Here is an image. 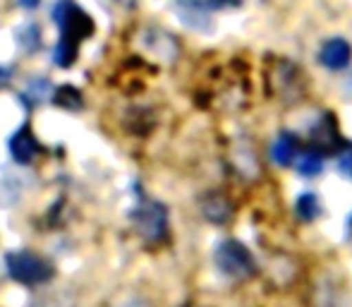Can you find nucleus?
<instances>
[{
    "label": "nucleus",
    "mask_w": 352,
    "mask_h": 307,
    "mask_svg": "<svg viewBox=\"0 0 352 307\" xmlns=\"http://www.w3.org/2000/svg\"><path fill=\"white\" fill-rule=\"evenodd\" d=\"M8 271L17 284L24 286H41L51 281L53 266L46 260L32 252H10L8 255Z\"/></svg>",
    "instance_id": "nucleus-2"
},
{
    "label": "nucleus",
    "mask_w": 352,
    "mask_h": 307,
    "mask_svg": "<svg viewBox=\"0 0 352 307\" xmlns=\"http://www.w3.org/2000/svg\"><path fill=\"white\" fill-rule=\"evenodd\" d=\"M19 36V46H24L27 48V51H34V48L38 46V39H41V32H38L36 27H34V24H29V27H24L22 32L17 34Z\"/></svg>",
    "instance_id": "nucleus-11"
},
{
    "label": "nucleus",
    "mask_w": 352,
    "mask_h": 307,
    "mask_svg": "<svg viewBox=\"0 0 352 307\" xmlns=\"http://www.w3.org/2000/svg\"><path fill=\"white\" fill-rule=\"evenodd\" d=\"M319 61H321V65L329 67V70H333V72L345 70L352 61V46L340 36L329 39V41L321 46Z\"/></svg>",
    "instance_id": "nucleus-5"
},
{
    "label": "nucleus",
    "mask_w": 352,
    "mask_h": 307,
    "mask_svg": "<svg viewBox=\"0 0 352 307\" xmlns=\"http://www.w3.org/2000/svg\"><path fill=\"white\" fill-rule=\"evenodd\" d=\"M213 262H216L218 271L228 279H235V281H245L250 276L256 274V260L254 255L250 252V247L245 242L235 240H223L221 245L216 247L213 252Z\"/></svg>",
    "instance_id": "nucleus-1"
},
{
    "label": "nucleus",
    "mask_w": 352,
    "mask_h": 307,
    "mask_svg": "<svg viewBox=\"0 0 352 307\" xmlns=\"http://www.w3.org/2000/svg\"><path fill=\"white\" fill-rule=\"evenodd\" d=\"M297 149H300L297 137L292 135V132H280V135L276 137L274 147H271V156H274V161L278 163V166L287 168L297 158Z\"/></svg>",
    "instance_id": "nucleus-7"
},
{
    "label": "nucleus",
    "mask_w": 352,
    "mask_h": 307,
    "mask_svg": "<svg viewBox=\"0 0 352 307\" xmlns=\"http://www.w3.org/2000/svg\"><path fill=\"white\" fill-rule=\"evenodd\" d=\"M132 221H135L137 231L142 233L146 240H163L168 233V211L163 204L153 200H142V204L135 209L132 214Z\"/></svg>",
    "instance_id": "nucleus-4"
},
{
    "label": "nucleus",
    "mask_w": 352,
    "mask_h": 307,
    "mask_svg": "<svg viewBox=\"0 0 352 307\" xmlns=\"http://www.w3.org/2000/svg\"><path fill=\"white\" fill-rule=\"evenodd\" d=\"M118 307H148V303H144V300H140V298H130V300H125V303H120Z\"/></svg>",
    "instance_id": "nucleus-13"
},
{
    "label": "nucleus",
    "mask_w": 352,
    "mask_h": 307,
    "mask_svg": "<svg viewBox=\"0 0 352 307\" xmlns=\"http://www.w3.org/2000/svg\"><path fill=\"white\" fill-rule=\"evenodd\" d=\"M297 171L305 178H314L324 171V158H321V151H307L300 156L297 161Z\"/></svg>",
    "instance_id": "nucleus-9"
},
{
    "label": "nucleus",
    "mask_w": 352,
    "mask_h": 307,
    "mask_svg": "<svg viewBox=\"0 0 352 307\" xmlns=\"http://www.w3.org/2000/svg\"><path fill=\"white\" fill-rule=\"evenodd\" d=\"M53 17H56L58 27L63 29L60 41L70 43V46H79V41L94 32V24L89 19V14L84 10H79L74 3H70V0H60L56 5Z\"/></svg>",
    "instance_id": "nucleus-3"
},
{
    "label": "nucleus",
    "mask_w": 352,
    "mask_h": 307,
    "mask_svg": "<svg viewBox=\"0 0 352 307\" xmlns=\"http://www.w3.org/2000/svg\"><path fill=\"white\" fill-rule=\"evenodd\" d=\"M38 3H41V0H19V5H22V8H27V10H34Z\"/></svg>",
    "instance_id": "nucleus-14"
},
{
    "label": "nucleus",
    "mask_w": 352,
    "mask_h": 307,
    "mask_svg": "<svg viewBox=\"0 0 352 307\" xmlns=\"http://www.w3.org/2000/svg\"><path fill=\"white\" fill-rule=\"evenodd\" d=\"M338 168H340V173H343V176H348L352 180V149H348L343 156L338 158Z\"/></svg>",
    "instance_id": "nucleus-12"
},
{
    "label": "nucleus",
    "mask_w": 352,
    "mask_h": 307,
    "mask_svg": "<svg viewBox=\"0 0 352 307\" xmlns=\"http://www.w3.org/2000/svg\"><path fill=\"white\" fill-rule=\"evenodd\" d=\"M10 82V72L8 70H0V87H3V84H8Z\"/></svg>",
    "instance_id": "nucleus-15"
},
{
    "label": "nucleus",
    "mask_w": 352,
    "mask_h": 307,
    "mask_svg": "<svg viewBox=\"0 0 352 307\" xmlns=\"http://www.w3.org/2000/svg\"><path fill=\"white\" fill-rule=\"evenodd\" d=\"M321 211H324V207H321V200L314 195V192H302V195L297 197L295 214H297V219H300V221H307V224H311V221L319 219Z\"/></svg>",
    "instance_id": "nucleus-8"
},
{
    "label": "nucleus",
    "mask_w": 352,
    "mask_h": 307,
    "mask_svg": "<svg viewBox=\"0 0 352 307\" xmlns=\"http://www.w3.org/2000/svg\"><path fill=\"white\" fill-rule=\"evenodd\" d=\"M204 216L206 219H211L213 224H226L228 219H230V209H228V204L223 200H209L204 204Z\"/></svg>",
    "instance_id": "nucleus-10"
},
{
    "label": "nucleus",
    "mask_w": 352,
    "mask_h": 307,
    "mask_svg": "<svg viewBox=\"0 0 352 307\" xmlns=\"http://www.w3.org/2000/svg\"><path fill=\"white\" fill-rule=\"evenodd\" d=\"M38 151H41V147H38L36 137H34V132L29 130V127H19L12 135V140H10V154H12L14 161L22 163V166L32 163L34 158L38 156Z\"/></svg>",
    "instance_id": "nucleus-6"
}]
</instances>
